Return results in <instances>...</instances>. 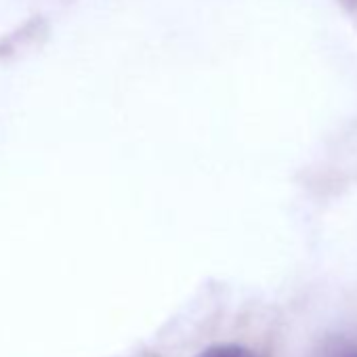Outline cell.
I'll return each mask as SVG.
<instances>
[{"label": "cell", "instance_id": "6da1fadb", "mask_svg": "<svg viewBox=\"0 0 357 357\" xmlns=\"http://www.w3.org/2000/svg\"><path fill=\"white\" fill-rule=\"evenodd\" d=\"M198 357H255V355L248 349L238 347V344H219V347H213V349L204 351Z\"/></svg>", "mask_w": 357, "mask_h": 357}, {"label": "cell", "instance_id": "7a4b0ae2", "mask_svg": "<svg viewBox=\"0 0 357 357\" xmlns=\"http://www.w3.org/2000/svg\"><path fill=\"white\" fill-rule=\"evenodd\" d=\"M336 357H357V349H344V351L338 353Z\"/></svg>", "mask_w": 357, "mask_h": 357}]
</instances>
